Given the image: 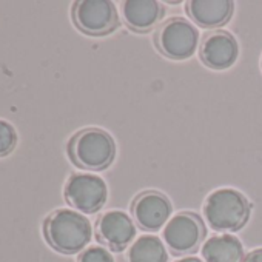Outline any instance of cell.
Returning <instances> with one entry per match:
<instances>
[{"mask_svg": "<svg viewBox=\"0 0 262 262\" xmlns=\"http://www.w3.org/2000/svg\"><path fill=\"white\" fill-rule=\"evenodd\" d=\"M126 259L128 262H167L168 251L158 236L145 234L131 244Z\"/></svg>", "mask_w": 262, "mask_h": 262, "instance_id": "cell-14", "label": "cell"}, {"mask_svg": "<svg viewBox=\"0 0 262 262\" xmlns=\"http://www.w3.org/2000/svg\"><path fill=\"white\" fill-rule=\"evenodd\" d=\"M71 162L83 170L100 171L111 165L116 156V144L106 131L100 128L80 129L68 142Z\"/></svg>", "mask_w": 262, "mask_h": 262, "instance_id": "cell-2", "label": "cell"}, {"mask_svg": "<svg viewBox=\"0 0 262 262\" xmlns=\"http://www.w3.org/2000/svg\"><path fill=\"white\" fill-rule=\"evenodd\" d=\"M63 196L67 204L73 208L93 214L106 202L108 188L102 178L96 174L79 173L70 176L63 188Z\"/></svg>", "mask_w": 262, "mask_h": 262, "instance_id": "cell-5", "label": "cell"}, {"mask_svg": "<svg viewBox=\"0 0 262 262\" xmlns=\"http://www.w3.org/2000/svg\"><path fill=\"white\" fill-rule=\"evenodd\" d=\"M176 262H204V260L196 257V256H187V257H182V259H179Z\"/></svg>", "mask_w": 262, "mask_h": 262, "instance_id": "cell-18", "label": "cell"}, {"mask_svg": "<svg viewBox=\"0 0 262 262\" xmlns=\"http://www.w3.org/2000/svg\"><path fill=\"white\" fill-rule=\"evenodd\" d=\"M77 262H114V257L108 248L94 245V247H88L86 250H83Z\"/></svg>", "mask_w": 262, "mask_h": 262, "instance_id": "cell-16", "label": "cell"}, {"mask_svg": "<svg viewBox=\"0 0 262 262\" xmlns=\"http://www.w3.org/2000/svg\"><path fill=\"white\" fill-rule=\"evenodd\" d=\"M17 145V133L11 123L0 119V158L13 153Z\"/></svg>", "mask_w": 262, "mask_h": 262, "instance_id": "cell-15", "label": "cell"}, {"mask_svg": "<svg viewBox=\"0 0 262 262\" xmlns=\"http://www.w3.org/2000/svg\"><path fill=\"white\" fill-rule=\"evenodd\" d=\"M251 213L247 198L233 188H221L213 191L204 205V214L210 227L216 231L230 233L241 230Z\"/></svg>", "mask_w": 262, "mask_h": 262, "instance_id": "cell-3", "label": "cell"}, {"mask_svg": "<svg viewBox=\"0 0 262 262\" xmlns=\"http://www.w3.org/2000/svg\"><path fill=\"white\" fill-rule=\"evenodd\" d=\"M237 54V42L228 31H213L204 39L201 45V59L211 70L230 68L236 62Z\"/></svg>", "mask_w": 262, "mask_h": 262, "instance_id": "cell-10", "label": "cell"}, {"mask_svg": "<svg viewBox=\"0 0 262 262\" xmlns=\"http://www.w3.org/2000/svg\"><path fill=\"white\" fill-rule=\"evenodd\" d=\"M242 262H262V248H256V250H251Z\"/></svg>", "mask_w": 262, "mask_h": 262, "instance_id": "cell-17", "label": "cell"}, {"mask_svg": "<svg viewBox=\"0 0 262 262\" xmlns=\"http://www.w3.org/2000/svg\"><path fill=\"white\" fill-rule=\"evenodd\" d=\"M202 257L205 262H242L244 245L233 234H217L204 242Z\"/></svg>", "mask_w": 262, "mask_h": 262, "instance_id": "cell-13", "label": "cell"}, {"mask_svg": "<svg viewBox=\"0 0 262 262\" xmlns=\"http://www.w3.org/2000/svg\"><path fill=\"white\" fill-rule=\"evenodd\" d=\"M260 68H262V57H260Z\"/></svg>", "mask_w": 262, "mask_h": 262, "instance_id": "cell-19", "label": "cell"}, {"mask_svg": "<svg viewBox=\"0 0 262 262\" xmlns=\"http://www.w3.org/2000/svg\"><path fill=\"white\" fill-rule=\"evenodd\" d=\"M231 0H190L187 13L190 19L204 28H216L227 24L233 14Z\"/></svg>", "mask_w": 262, "mask_h": 262, "instance_id": "cell-11", "label": "cell"}, {"mask_svg": "<svg viewBox=\"0 0 262 262\" xmlns=\"http://www.w3.org/2000/svg\"><path fill=\"white\" fill-rule=\"evenodd\" d=\"M164 244L174 254H188L194 251L205 236V227L194 213H179L164 227Z\"/></svg>", "mask_w": 262, "mask_h": 262, "instance_id": "cell-7", "label": "cell"}, {"mask_svg": "<svg viewBox=\"0 0 262 262\" xmlns=\"http://www.w3.org/2000/svg\"><path fill=\"white\" fill-rule=\"evenodd\" d=\"M71 16L77 30L88 36H105L119 22L116 5L108 0H79L73 5Z\"/></svg>", "mask_w": 262, "mask_h": 262, "instance_id": "cell-6", "label": "cell"}, {"mask_svg": "<svg viewBox=\"0 0 262 262\" xmlns=\"http://www.w3.org/2000/svg\"><path fill=\"white\" fill-rule=\"evenodd\" d=\"M96 236L97 241L110 250L122 251L136 237V225L126 213L111 210L99 217L96 224Z\"/></svg>", "mask_w": 262, "mask_h": 262, "instance_id": "cell-8", "label": "cell"}, {"mask_svg": "<svg viewBox=\"0 0 262 262\" xmlns=\"http://www.w3.org/2000/svg\"><path fill=\"white\" fill-rule=\"evenodd\" d=\"M122 14L131 30L144 33L161 20L164 7L156 0H126L122 4Z\"/></svg>", "mask_w": 262, "mask_h": 262, "instance_id": "cell-12", "label": "cell"}, {"mask_svg": "<svg viewBox=\"0 0 262 262\" xmlns=\"http://www.w3.org/2000/svg\"><path fill=\"white\" fill-rule=\"evenodd\" d=\"M43 236L48 245L56 251L76 254L88 245L93 230L83 214L70 208H59L45 219Z\"/></svg>", "mask_w": 262, "mask_h": 262, "instance_id": "cell-1", "label": "cell"}, {"mask_svg": "<svg viewBox=\"0 0 262 262\" xmlns=\"http://www.w3.org/2000/svg\"><path fill=\"white\" fill-rule=\"evenodd\" d=\"M133 214L142 230L158 231L167 225L171 214V204L159 191H144L133 202Z\"/></svg>", "mask_w": 262, "mask_h": 262, "instance_id": "cell-9", "label": "cell"}, {"mask_svg": "<svg viewBox=\"0 0 262 262\" xmlns=\"http://www.w3.org/2000/svg\"><path fill=\"white\" fill-rule=\"evenodd\" d=\"M158 48L170 59L184 60L194 54L199 45V33L196 27L182 17L167 20L156 34Z\"/></svg>", "mask_w": 262, "mask_h": 262, "instance_id": "cell-4", "label": "cell"}]
</instances>
